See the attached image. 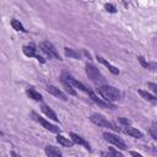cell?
Returning a JSON list of instances; mask_svg holds the SVG:
<instances>
[{"label": "cell", "mask_w": 157, "mask_h": 157, "mask_svg": "<svg viewBox=\"0 0 157 157\" xmlns=\"http://www.w3.org/2000/svg\"><path fill=\"white\" fill-rule=\"evenodd\" d=\"M98 93L103 97V99H105V101H108L110 103L114 102V101L120 99V97H121V93H120V91L118 88L112 87V86H108V85L99 87L98 88Z\"/></svg>", "instance_id": "obj_1"}, {"label": "cell", "mask_w": 157, "mask_h": 157, "mask_svg": "<svg viewBox=\"0 0 157 157\" xmlns=\"http://www.w3.org/2000/svg\"><path fill=\"white\" fill-rule=\"evenodd\" d=\"M90 120L93 123V124H96V125H98V126H102V128H108V129H112V130H115V131H118V128L113 124V123H110V121H108L102 114H98V113H94V114H92L91 117H90Z\"/></svg>", "instance_id": "obj_2"}, {"label": "cell", "mask_w": 157, "mask_h": 157, "mask_svg": "<svg viewBox=\"0 0 157 157\" xmlns=\"http://www.w3.org/2000/svg\"><path fill=\"white\" fill-rule=\"evenodd\" d=\"M39 48L42 49L43 53H45L49 58H53V59H56V60H61L59 53L56 52V49L54 48V45L50 43V42H42L39 44Z\"/></svg>", "instance_id": "obj_3"}, {"label": "cell", "mask_w": 157, "mask_h": 157, "mask_svg": "<svg viewBox=\"0 0 157 157\" xmlns=\"http://www.w3.org/2000/svg\"><path fill=\"white\" fill-rule=\"evenodd\" d=\"M86 74H87V76L93 81V82H103L104 81V77H103V75L99 72V70L96 67V66H93L92 64H87L86 65Z\"/></svg>", "instance_id": "obj_4"}, {"label": "cell", "mask_w": 157, "mask_h": 157, "mask_svg": "<svg viewBox=\"0 0 157 157\" xmlns=\"http://www.w3.org/2000/svg\"><path fill=\"white\" fill-rule=\"evenodd\" d=\"M103 137H104L105 141L113 144L115 147H118V148H120V150H126V148H128L126 144H125L120 137H118V136L114 135V134H110V132H107V131H105V132H103Z\"/></svg>", "instance_id": "obj_5"}, {"label": "cell", "mask_w": 157, "mask_h": 157, "mask_svg": "<svg viewBox=\"0 0 157 157\" xmlns=\"http://www.w3.org/2000/svg\"><path fill=\"white\" fill-rule=\"evenodd\" d=\"M32 117H33V119L37 121V123H39L43 128H45L47 130H49V131H52V132H59L60 131V129L56 126V125H54V124H50L49 121H47L45 119H43L42 117H39L36 112H32Z\"/></svg>", "instance_id": "obj_6"}, {"label": "cell", "mask_w": 157, "mask_h": 157, "mask_svg": "<svg viewBox=\"0 0 157 157\" xmlns=\"http://www.w3.org/2000/svg\"><path fill=\"white\" fill-rule=\"evenodd\" d=\"M61 78H64V80H66L67 82H70L74 87H77V88H80L81 91H83V92H90V90H87V87L82 83V82H80V81H77V80H75L71 75H69V74H63V77Z\"/></svg>", "instance_id": "obj_7"}, {"label": "cell", "mask_w": 157, "mask_h": 157, "mask_svg": "<svg viewBox=\"0 0 157 157\" xmlns=\"http://www.w3.org/2000/svg\"><path fill=\"white\" fill-rule=\"evenodd\" d=\"M88 94H90V97H91V99L94 102V103H97L98 105H101V107H104V108H115V105L114 104H112L110 102H108V101H103V99H101V98H98V96L93 92V91H90L88 92Z\"/></svg>", "instance_id": "obj_8"}, {"label": "cell", "mask_w": 157, "mask_h": 157, "mask_svg": "<svg viewBox=\"0 0 157 157\" xmlns=\"http://www.w3.org/2000/svg\"><path fill=\"white\" fill-rule=\"evenodd\" d=\"M47 91H48L49 93H52L53 96H55V97L63 99V101H67L66 94H65L61 90H59L58 87H55V86H53V85H48V86H47Z\"/></svg>", "instance_id": "obj_9"}, {"label": "cell", "mask_w": 157, "mask_h": 157, "mask_svg": "<svg viewBox=\"0 0 157 157\" xmlns=\"http://www.w3.org/2000/svg\"><path fill=\"white\" fill-rule=\"evenodd\" d=\"M123 132L126 134V135H130V136H132V137H135V139H141V137L144 136V134H142L140 130H137V129H135V128H132V126H130V125L124 126V128H123Z\"/></svg>", "instance_id": "obj_10"}, {"label": "cell", "mask_w": 157, "mask_h": 157, "mask_svg": "<svg viewBox=\"0 0 157 157\" xmlns=\"http://www.w3.org/2000/svg\"><path fill=\"white\" fill-rule=\"evenodd\" d=\"M69 136L71 137V140L75 142V144H77V145H82V146H85V148H87V150H91V147H90V144L85 140V139H82L78 134H75V132H70L69 134Z\"/></svg>", "instance_id": "obj_11"}, {"label": "cell", "mask_w": 157, "mask_h": 157, "mask_svg": "<svg viewBox=\"0 0 157 157\" xmlns=\"http://www.w3.org/2000/svg\"><path fill=\"white\" fill-rule=\"evenodd\" d=\"M40 109H42V112L49 118V119H52V120H54V121H59V118L56 117V114H55V112L50 108V107H48V105H45V104H43L42 107H40Z\"/></svg>", "instance_id": "obj_12"}, {"label": "cell", "mask_w": 157, "mask_h": 157, "mask_svg": "<svg viewBox=\"0 0 157 157\" xmlns=\"http://www.w3.org/2000/svg\"><path fill=\"white\" fill-rule=\"evenodd\" d=\"M97 60H98L99 63H102L104 66H107V67H108V70H109L113 75H118V74H119V69H118V67H115V66H113V65H112L110 63H108L107 60H104L101 55H97Z\"/></svg>", "instance_id": "obj_13"}, {"label": "cell", "mask_w": 157, "mask_h": 157, "mask_svg": "<svg viewBox=\"0 0 157 157\" xmlns=\"http://www.w3.org/2000/svg\"><path fill=\"white\" fill-rule=\"evenodd\" d=\"M22 52H23V54L26 55V56H28V58H37V53H36V48L32 45V44H29V45H23L22 47Z\"/></svg>", "instance_id": "obj_14"}, {"label": "cell", "mask_w": 157, "mask_h": 157, "mask_svg": "<svg viewBox=\"0 0 157 157\" xmlns=\"http://www.w3.org/2000/svg\"><path fill=\"white\" fill-rule=\"evenodd\" d=\"M26 93H27V96H28L29 98H32V99H34V101H37V102H40V101L43 99L42 94H40L39 92H37L33 87H28L27 91H26Z\"/></svg>", "instance_id": "obj_15"}, {"label": "cell", "mask_w": 157, "mask_h": 157, "mask_svg": "<svg viewBox=\"0 0 157 157\" xmlns=\"http://www.w3.org/2000/svg\"><path fill=\"white\" fill-rule=\"evenodd\" d=\"M56 141L61 145V146H65V147H72V145L75 144L72 140H69L67 137L63 136V135H58L56 136Z\"/></svg>", "instance_id": "obj_16"}, {"label": "cell", "mask_w": 157, "mask_h": 157, "mask_svg": "<svg viewBox=\"0 0 157 157\" xmlns=\"http://www.w3.org/2000/svg\"><path fill=\"white\" fill-rule=\"evenodd\" d=\"M45 153L50 157H60L61 156V151L54 146H47L45 147Z\"/></svg>", "instance_id": "obj_17"}, {"label": "cell", "mask_w": 157, "mask_h": 157, "mask_svg": "<svg viewBox=\"0 0 157 157\" xmlns=\"http://www.w3.org/2000/svg\"><path fill=\"white\" fill-rule=\"evenodd\" d=\"M139 94L144 98V99H146V101H148V102H152V103H157V96H152L151 93H148L147 91H144V90H139Z\"/></svg>", "instance_id": "obj_18"}, {"label": "cell", "mask_w": 157, "mask_h": 157, "mask_svg": "<svg viewBox=\"0 0 157 157\" xmlns=\"http://www.w3.org/2000/svg\"><path fill=\"white\" fill-rule=\"evenodd\" d=\"M61 83H63V86H64L65 91H66L69 94H71V96H76V91L74 90V86H72L70 82H67L66 80L61 78Z\"/></svg>", "instance_id": "obj_19"}, {"label": "cell", "mask_w": 157, "mask_h": 157, "mask_svg": "<svg viewBox=\"0 0 157 157\" xmlns=\"http://www.w3.org/2000/svg\"><path fill=\"white\" fill-rule=\"evenodd\" d=\"M137 59H139L140 64H141L145 69H150V70L157 69V63H147V61H145V59H144L142 56H137Z\"/></svg>", "instance_id": "obj_20"}, {"label": "cell", "mask_w": 157, "mask_h": 157, "mask_svg": "<svg viewBox=\"0 0 157 157\" xmlns=\"http://www.w3.org/2000/svg\"><path fill=\"white\" fill-rule=\"evenodd\" d=\"M11 26H12V28H13V29H16V31L27 32V29H25L23 25H22V23H21L18 20H16V18H12V20H11Z\"/></svg>", "instance_id": "obj_21"}, {"label": "cell", "mask_w": 157, "mask_h": 157, "mask_svg": "<svg viewBox=\"0 0 157 157\" xmlns=\"http://www.w3.org/2000/svg\"><path fill=\"white\" fill-rule=\"evenodd\" d=\"M65 55L69 56V58H74V59H80L81 58V54L71 48H65Z\"/></svg>", "instance_id": "obj_22"}, {"label": "cell", "mask_w": 157, "mask_h": 157, "mask_svg": "<svg viewBox=\"0 0 157 157\" xmlns=\"http://www.w3.org/2000/svg\"><path fill=\"white\" fill-rule=\"evenodd\" d=\"M148 132H150V135H151L155 140H157V121H153V123L151 124V126H150V129H148Z\"/></svg>", "instance_id": "obj_23"}, {"label": "cell", "mask_w": 157, "mask_h": 157, "mask_svg": "<svg viewBox=\"0 0 157 157\" xmlns=\"http://www.w3.org/2000/svg\"><path fill=\"white\" fill-rule=\"evenodd\" d=\"M101 155H102V156H120V157L123 156V155H121L119 151H115L114 148H110L108 152H102Z\"/></svg>", "instance_id": "obj_24"}, {"label": "cell", "mask_w": 157, "mask_h": 157, "mask_svg": "<svg viewBox=\"0 0 157 157\" xmlns=\"http://www.w3.org/2000/svg\"><path fill=\"white\" fill-rule=\"evenodd\" d=\"M104 9H105L108 12H112V13L117 12V9H115V6H114V5H112V4H104Z\"/></svg>", "instance_id": "obj_25"}, {"label": "cell", "mask_w": 157, "mask_h": 157, "mask_svg": "<svg viewBox=\"0 0 157 157\" xmlns=\"http://www.w3.org/2000/svg\"><path fill=\"white\" fill-rule=\"evenodd\" d=\"M118 121H119L120 124H123V125H125V126H126V125H130V123H131V121H130L129 119H126V118H123V117H120V118H118Z\"/></svg>", "instance_id": "obj_26"}, {"label": "cell", "mask_w": 157, "mask_h": 157, "mask_svg": "<svg viewBox=\"0 0 157 157\" xmlns=\"http://www.w3.org/2000/svg\"><path fill=\"white\" fill-rule=\"evenodd\" d=\"M147 87L152 91V92H155L156 94H157V83H153V82H148L147 83Z\"/></svg>", "instance_id": "obj_27"}, {"label": "cell", "mask_w": 157, "mask_h": 157, "mask_svg": "<svg viewBox=\"0 0 157 157\" xmlns=\"http://www.w3.org/2000/svg\"><path fill=\"white\" fill-rule=\"evenodd\" d=\"M130 155H131V156H137V157H141V153L135 152V151H130Z\"/></svg>", "instance_id": "obj_28"}]
</instances>
